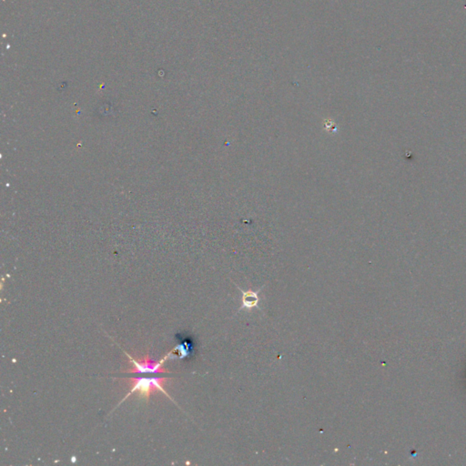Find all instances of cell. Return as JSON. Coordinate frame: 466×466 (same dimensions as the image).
Returning a JSON list of instances; mask_svg holds the SVG:
<instances>
[{
  "instance_id": "6da1fadb",
  "label": "cell",
  "mask_w": 466,
  "mask_h": 466,
  "mask_svg": "<svg viewBox=\"0 0 466 466\" xmlns=\"http://www.w3.org/2000/svg\"><path fill=\"white\" fill-rule=\"evenodd\" d=\"M126 381L128 382V385L130 386V390L127 392V395L125 396L123 398V400L118 404V405L123 403L124 401L127 400V398L133 393H137L141 399L148 401L150 399V396L152 393H154L156 391H161L162 393H164L166 396H168L171 400L170 395L164 390V385L169 381L168 378H161V377L142 378V377H136V378H127Z\"/></svg>"
},
{
  "instance_id": "7a4b0ae2",
  "label": "cell",
  "mask_w": 466,
  "mask_h": 466,
  "mask_svg": "<svg viewBox=\"0 0 466 466\" xmlns=\"http://www.w3.org/2000/svg\"><path fill=\"white\" fill-rule=\"evenodd\" d=\"M127 354V358L129 360V363L132 364L131 369L127 370V373H161V372H170V371L166 370L164 366V363L168 359L172 357V350L166 354L163 358L160 360L159 362H154L150 359L149 353L143 357L142 360H136L130 356L129 354Z\"/></svg>"
},
{
  "instance_id": "3957f363",
  "label": "cell",
  "mask_w": 466,
  "mask_h": 466,
  "mask_svg": "<svg viewBox=\"0 0 466 466\" xmlns=\"http://www.w3.org/2000/svg\"><path fill=\"white\" fill-rule=\"evenodd\" d=\"M175 338L178 341V344L172 349V357H178L182 361L192 358L195 354V344L192 337L182 332L177 334Z\"/></svg>"
},
{
  "instance_id": "277c9868",
  "label": "cell",
  "mask_w": 466,
  "mask_h": 466,
  "mask_svg": "<svg viewBox=\"0 0 466 466\" xmlns=\"http://www.w3.org/2000/svg\"><path fill=\"white\" fill-rule=\"evenodd\" d=\"M261 289L262 288H260L259 291H257V292H253V291L244 292V291H242L240 289V292L242 293V305L240 307V309L238 311V312H240L243 309L259 308V306H258L259 301V293Z\"/></svg>"
}]
</instances>
